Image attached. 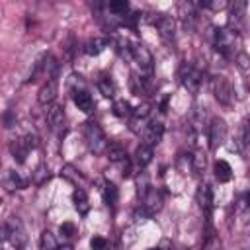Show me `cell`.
I'll list each match as a JSON object with an SVG mask.
<instances>
[{
  "label": "cell",
  "mask_w": 250,
  "mask_h": 250,
  "mask_svg": "<svg viewBox=\"0 0 250 250\" xmlns=\"http://www.w3.org/2000/svg\"><path fill=\"white\" fill-rule=\"evenodd\" d=\"M84 141L88 145V148L94 152V154H102L107 146V139L102 131V127L94 121H88L84 123Z\"/></svg>",
  "instance_id": "cell-1"
},
{
  "label": "cell",
  "mask_w": 250,
  "mask_h": 250,
  "mask_svg": "<svg viewBox=\"0 0 250 250\" xmlns=\"http://www.w3.org/2000/svg\"><path fill=\"white\" fill-rule=\"evenodd\" d=\"M211 88H213V96H215V100H217L221 105H230V104H232V96H234V92H232L230 82H229L225 76H213V80H211Z\"/></svg>",
  "instance_id": "cell-2"
},
{
  "label": "cell",
  "mask_w": 250,
  "mask_h": 250,
  "mask_svg": "<svg viewBox=\"0 0 250 250\" xmlns=\"http://www.w3.org/2000/svg\"><path fill=\"white\" fill-rule=\"evenodd\" d=\"M201 78H203L201 70H197L191 64H182V68H180V80H182V86L189 94H197V90L201 86Z\"/></svg>",
  "instance_id": "cell-3"
},
{
  "label": "cell",
  "mask_w": 250,
  "mask_h": 250,
  "mask_svg": "<svg viewBox=\"0 0 250 250\" xmlns=\"http://www.w3.org/2000/svg\"><path fill=\"white\" fill-rule=\"evenodd\" d=\"M227 139V123L221 117H213L209 123V146L211 150H217Z\"/></svg>",
  "instance_id": "cell-4"
},
{
  "label": "cell",
  "mask_w": 250,
  "mask_h": 250,
  "mask_svg": "<svg viewBox=\"0 0 250 250\" xmlns=\"http://www.w3.org/2000/svg\"><path fill=\"white\" fill-rule=\"evenodd\" d=\"M105 152H107V158H109V162H113V164L121 166V172H123V176H129V170H131V166H129V158H127V152H125V148H123L119 143H109V145L105 146Z\"/></svg>",
  "instance_id": "cell-5"
},
{
  "label": "cell",
  "mask_w": 250,
  "mask_h": 250,
  "mask_svg": "<svg viewBox=\"0 0 250 250\" xmlns=\"http://www.w3.org/2000/svg\"><path fill=\"white\" fill-rule=\"evenodd\" d=\"M133 61L139 64V68H141V72H146V74H150V70H152V53L145 47V45H141V43H137V45H133Z\"/></svg>",
  "instance_id": "cell-6"
},
{
  "label": "cell",
  "mask_w": 250,
  "mask_h": 250,
  "mask_svg": "<svg viewBox=\"0 0 250 250\" xmlns=\"http://www.w3.org/2000/svg\"><path fill=\"white\" fill-rule=\"evenodd\" d=\"M162 203H164V199H162V193H160L158 189L148 188V189L145 191V195H143V209H145L146 215L158 213V211L162 209Z\"/></svg>",
  "instance_id": "cell-7"
},
{
  "label": "cell",
  "mask_w": 250,
  "mask_h": 250,
  "mask_svg": "<svg viewBox=\"0 0 250 250\" xmlns=\"http://www.w3.org/2000/svg\"><path fill=\"white\" fill-rule=\"evenodd\" d=\"M45 117H47V123H49L51 131H61L64 127V107L62 105H59V104L47 105Z\"/></svg>",
  "instance_id": "cell-8"
},
{
  "label": "cell",
  "mask_w": 250,
  "mask_h": 250,
  "mask_svg": "<svg viewBox=\"0 0 250 250\" xmlns=\"http://www.w3.org/2000/svg\"><path fill=\"white\" fill-rule=\"evenodd\" d=\"M57 94H59V86H57V80H47L39 92H37V102L41 105H51L55 100H57Z\"/></svg>",
  "instance_id": "cell-9"
},
{
  "label": "cell",
  "mask_w": 250,
  "mask_h": 250,
  "mask_svg": "<svg viewBox=\"0 0 250 250\" xmlns=\"http://www.w3.org/2000/svg\"><path fill=\"white\" fill-rule=\"evenodd\" d=\"M234 43V33L230 29H215V47L223 53L229 55Z\"/></svg>",
  "instance_id": "cell-10"
},
{
  "label": "cell",
  "mask_w": 250,
  "mask_h": 250,
  "mask_svg": "<svg viewBox=\"0 0 250 250\" xmlns=\"http://www.w3.org/2000/svg\"><path fill=\"white\" fill-rule=\"evenodd\" d=\"M162 131H164V125L160 121H150L148 125H145L143 129V135H145V145L152 146V145H158L160 139H162Z\"/></svg>",
  "instance_id": "cell-11"
},
{
  "label": "cell",
  "mask_w": 250,
  "mask_h": 250,
  "mask_svg": "<svg viewBox=\"0 0 250 250\" xmlns=\"http://www.w3.org/2000/svg\"><path fill=\"white\" fill-rule=\"evenodd\" d=\"M154 23H156V27H158L160 37H162L166 43H174V20H172L170 16H158Z\"/></svg>",
  "instance_id": "cell-12"
},
{
  "label": "cell",
  "mask_w": 250,
  "mask_h": 250,
  "mask_svg": "<svg viewBox=\"0 0 250 250\" xmlns=\"http://www.w3.org/2000/svg\"><path fill=\"white\" fill-rule=\"evenodd\" d=\"M195 199H197L199 207L209 215L211 213V207H213V193H211V188L207 184H199V188L195 191Z\"/></svg>",
  "instance_id": "cell-13"
},
{
  "label": "cell",
  "mask_w": 250,
  "mask_h": 250,
  "mask_svg": "<svg viewBox=\"0 0 250 250\" xmlns=\"http://www.w3.org/2000/svg\"><path fill=\"white\" fill-rule=\"evenodd\" d=\"M10 154L14 156V160L18 164H23L25 158H27V154H29V146H27L25 139H14L10 143Z\"/></svg>",
  "instance_id": "cell-14"
},
{
  "label": "cell",
  "mask_w": 250,
  "mask_h": 250,
  "mask_svg": "<svg viewBox=\"0 0 250 250\" xmlns=\"http://www.w3.org/2000/svg\"><path fill=\"white\" fill-rule=\"evenodd\" d=\"M72 100H74V104H76V107L80 111H84V113H92L94 111V100H92V96L86 90L74 92L72 94Z\"/></svg>",
  "instance_id": "cell-15"
},
{
  "label": "cell",
  "mask_w": 250,
  "mask_h": 250,
  "mask_svg": "<svg viewBox=\"0 0 250 250\" xmlns=\"http://www.w3.org/2000/svg\"><path fill=\"white\" fill-rule=\"evenodd\" d=\"M72 203H74V209L78 211V215H86L90 211V203H88V195L82 188H76L72 191Z\"/></svg>",
  "instance_id": "cell-16"
},
{
  "label": "cell",
  "mask_w": 250,
  "mask_h": 250,
  "mask_svg": "<svg viewBox=\"0 0 250 250\" xmlns=\"http://www.w3.org/2000/svg\"><path fill=\"white\" fill-rule=\"evenodd\" d=\"M201 248H203V250H217V248H221V240H219V236H217V232H215V229H213L211 223H207Z\"/></svg>",
  "instance_id": "cell-17"
},
{
  "label": "cell",
  "mask_w": 250,
  "mask_h": 250,
  "mask_svg": "<svg viewBox=\"0 0 250 250\" xmlns=\"http://www.w3.org/2000/svg\"><path fill=\"white\" fill-rule=\"evenodd\" d=\"M107 45H109V39H107V37H94V39H90V41L84 45V51H86V55L96 57V55H100L102 51H105Z\"/></svg>",
  "instance_id": "cell-18"
},
{
  "label": "cell",
  "mask_w": 250,
  "mask_h": 250,
  "mask_svg": "<svg viewBox=\"0 0 250 250\" xmlns=\"http://www.w3.org/2000/svg\"><path fill=\"white\" fill-rule=\"evenodd\" d=\"M8 238L12 240L14 246H21L25 242V230L20 221H16V225H14V221L8 225Z\"/></svg>",
  "instance_id": "cell-19"
},
{
  "label": "cell",
  "mask_w": 250,
  "mask_h": 250,
  "mask_svg": "<svg viewBox=\"0 0 250 250\" xmlns=\"http://www.w3.org/2000/svg\"><path fill=\"white\" fill-rule=\"evenodd\" d=\"M152 156H154V152H152V146H148V145H139L137 146V150H135V162L141 166V168H145L146 164H150V160H152Z\"/></svg>",
  "instance_id": "cell-20"
},
{
  "label": "cell",
  "mask_w": 250,
  "mask_h": 250,
  "mask_svg": "<svg viewBox=\"0 0 250 250\" xmlns=\"http://www.w3.org/2000/svg\"><path fill=\"white\" fill-rule=\"evenodd\" d=\"M39 68H43V72L47 74L49 80H55L57 78V72H59V62L53 55H47L43 59V62H39Z\"/></svg>",
  "instance_id": "cell-21"
},
{
  "label": "cell",
  "mask_w": 250,
  "mask_h": 250,
  "mask_svg": "<svg viewBox=\"0 0 250 250\" xmlns=\"http://www.w3.org/2000/svg\"><path fill=\"white\" fill-rule=\"evenodd\" d=\"M189 166L195 174H201L205 172V166H207V156L203 150H195L191 156H189Z\"/></svg>",
  "instance_id": "cell-22"
},
{
  "label": "cell",
  "mask_w": 250,
  "mask_h": 250,
  "mask_svg": "<svg viewBox=\"0 0 250 250\" xmlns=\"http://www.w3.org/2000/svg\"><path fill=\"white\" fill-rule=\"evenodd\" d=\"M230 176H232L230 164H229L227 160H217V162H215V178H217L219 182H229Z\"/></svg>",
  "instance_id": "cell-23"
},
{
  "label": "cell",
  "mask_w": 250,
  "mask_h": 250,
  "mask_svg": "<svg viewBox=\"0 0 250 250\" xmlns=\"http://www.w3.org/2000/svg\"><path fill=\"white\" fill-rule=\"evenodd\" d=\"M98 90H100L102 96H105V98H113V94H115V86H113V82H111L109 76H102V78L98 80Z\"/></svg>",
  "instance_id": "cell-24"
},
{
  "label": "cell",
  "mask_w": 250,
  "mask_h": 250,
  "mask_svg": "<svg viewBox=\"0 0 250 250\" xmlns=\"http://www.w3.org/2000/svg\"><path fill=\"white\" fill-rule=\"evenodd\" d=\"M59 242L55 238V234L51 230H43L41 232V250H57Z\"/></svg>",
  "instance_id": "cell-25"
},
{
  "label": "cell",
  "mask_w": 250,
  "mask_h": 250,
  "mask_svg": "<svg viewBox=\"0 0 250 250\" xmlns=\"http://www.w3.org/2000/svg\"><path fill=\"white\" fill-rule=\"evenodd\" d=\"M113 113H115L117 117H129V115L133 113V109H131L129 102H125V100H115V102H113Z\"/></svg>",
  "instance_id": "cell-26"
},
{
  "label": "cell",
  "mask_w": 250,
  "mask_h": 250,
  "mask_svg": "<svg viewBox=\"0 0 250 250\" xmlns=\"http://www.w3.org/2000/svg\"><path fill=\"white\" fill-rule=\"evenodd\" d=\"M104 195H105V203H107L109 207H115V203H117V197H119L115 184L107 182V184H105V189H104Z\"/></svg>",
  "instance_id": "cell-27"
},
{
  "label": "cell",
  "mask_w": 250,
  "mask_h": 250,
  "mask_svg": "<svg viewBox=\"0 0 250 250\" xmlns=\"http://www.w3.org/2000/svg\"><path fill=\"white\" fill-rule=\"evenodd\" d=\"M107 10L115 16V18H119V16H125L127 12H129V4L125 2V0H117V2H109V6H107Z\"/></svg>",
  "instance_id": "cell-28"
},
{
  "label": "cell",
  "mask_w": 250,
  "mask_h": 250,
  "mask_svg": "<svg viewBox=\"0 0 250 250\" xmlns=\"http://www.w3.org/2000/svg\"><path fill=\"white\" fill-rule=\"evenodd\" d=\"M66 86H68V90L74 94V92H80V90H86L84 88V78L80 76V74H70L68 76V80H66Z\"/></svg>",
  "instance_id": "cell-29"
},
{
  "label": "cell",
  "mask_w": 250,
  "mask_h": 250,
  "mask_svg": "<svg viewBox=\"0 0 250 250\" xmlns=\"http://www.w3.org/2000/svg\"><path fill=\"white\" fill-rule=\"evenodd\" d=\"M61 176L64 178V180H68V182H72V184H76L78 186V182H82V176L72 168V166H62V170H61Z\"/></svg>",
  "instance_id": "cell-30"
},
{
  "label": "cell",
  "mask_w": 250,
  "mask_h": 250,
  "mask_svg": "<svg viewBox=\"0 0 250 250\" xmlns=\"http://www.w3.org/2000/svg\"><path fill=\"white\" fill-rule=\"evenodd\" d=\"M248 215H250V209H248L246 197H242V199L236 203V217L240 219V223H246V221H248Z\"/></svg>",
  "instance_id": "cell-31"
},
{
  "label": "cell",
  "mask_w": 250,
  "mask_h": 250,
  "mask_svg": "<svg viewBox=\"0 0 250 250\" xmlns=\"http://www.w3.org/2000/svg\"><path fill=\"white\" fill-rule=\"evenodd\" d=\"M236 66L240 68V72H242L244 76L248 74V70H250V59H248L246 53H238V57H236Z\"/></svg>",
  "instance_id": "cell-32"
},
{
  "label": "cell",
  "mask_w": 250,
  "mask_h": 250,
  "mask_svg": "<svg viewBox=\"0 0 250 250\" xmlns=\"http://www.w3.org/2000/svg\"><path fill=\"white\" fill-rule=\"evenodd\" d=\"M201 6L219 12V10H225V8L229 6V2H227V0H207V2H201Z\"/></svg>",
  "instance_id": "cell-33"
},
{
  "label": "cell",
  "mask_w": 250,
  "mask_h": 250,
  "mask_svg": "<svg viewBox=\"0 0 250 250\" xmlns=\"http://www.w3.org/2000/svg\"><path fill=\"white\" fill-rule=\"evenodd\" d=\"M148 113H150V104H141V105H137V107L133 109V115H135L137 119H145Z\"/></svg>",
  "instance_id": "cell-34"
},
{
  "label": "cell",
  "mask_w": 250,
  "mask_h": 250,
  "mask_svg": "<svg viewBox=\"0 0 250 250\" xmlns=\"http://www.w3.org/2000/svg\"><path fill=\"white\" fill-rule=\"evenodd\" d=\"M105 246H107V240L104 236H92V240H90L92 250H105Z\"/></svg>",
  "instance_id": "cell-35"
},
{
  "label": "cell",
  "mask_w": 250,
  "mask_h": 250,
  "mask_svg": "<svg viewBox=\"0 0 250 250\" xmlns=\"http://www.w3.org/2000/svg\"><path fill=\"white\" fill-rule=\"evenodd\" d=\"M59 230H61V234H64V236H74V234H76V227H74L72 223H62Z\"/></svg>",
  "instance_id": "cell-36"
},
{
  "label": "cell",
  "mask_w": 250,
  "mask_h": 250,
  "mask_svg": "<svg viewBox=\"0 0 250 250\" xmlns=\"http://www.w3.org/2000/svg\"><path fill=\"white\" fill-rule=\"evenodd\" d=\"M12 125H16V115H14V111H6L4 113V127H12Z\"/></svg>",
  "instance_id": "cell-37"
},
{
  "label": "cell",
  "mask_w": 250,
  "mask_h": 250,
  "mask_svg": "<svg viewBox=\"0 0 250 250\" xmlns=\"http://www.w3.org/2000/svg\"><path fill=\"white\" fill-rule=\"evenodd\" d=\"M0 238H2V240L8 238V225H2V227H0Z\"/></svg>",
  "instance_id": "cell-38"
},
{
  "label": "cell",
  "mask_w": 250,
  "mask_h": 250,
  "mask_svg": "<svg viewBox=\"0 0 250 250\" xmlns=\"http://www.w3.org/2000/svg\"><path fill=\"white\" fill-rule=\"evenodd\" d=\"M57 250H74V248H72V246H70V244H64V246H59V248H57Z\"/></svg>",
  "instance_id": "cell-39"
},
{
  "label": "cell",
  "mask_w": 250,
  "mask_h": 250,
  "mask_svg": "<svg viewBox=\"0 0 250 250\" xmlns=\"http://www.w3.org/2000/svg\"><path fill=\"white\" fill-rule=\"evenodd\" d=\"M148 250H160V248H148Z\"/></svg>",
  "instance_id": "cell-40"
}]
</instances>
